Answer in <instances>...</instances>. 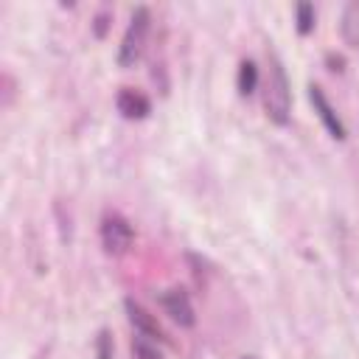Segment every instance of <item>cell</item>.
Returning a JSON list of instances; mask_svg holds the SVG:
<instances>
[{
    "label": "cell",
    "mask_w": 359,
    "mask_h": 359,
    "mask_svg": "<svg viewBox=\"0 0 359 359\" xmlns=\"http://www.w3.org/2000/svg\"><path fill=\"white\" fill-rule=\"evenodd\" d=\"M98 236H101V247L107 255H126L132 241H135V230L129 224L126 216L109 210L101 216V227H98Z\"/></svg>",
    "instance_id": "3957f363"
},
{
    "label": "cell",
    "mask_w": 359,
    "mask_h": 359,
    "mask_svg": "<svg viewBox=\"0 0 359 359\" xmlns=\"http://www.w3.org/2000/svg\"><path fill=\"white\" fill-rule=\"evenodd\" d=\"M149 31H151V11L146 6H137L129 17V25L121 36V45H118V65L121 67H135L146 50V42H149Z\"/></svg>",
    "instance_id": "7a4b0ae2"
},
{
    "label": "cell",
    "mask_w": 359,
    "mask_h": 359,
    "mask_svg": "<svg viewBox=\"0 0 359 359\" xmlns=\"http://www.w3.org/2000/svg\"><path fill=\"white\" fill-rule=\"evenodd\" d=\"M309 101H311V107H314V112H317V118H320V123L325 126V132L334 137V140H345L348 137V129H345V123H342V118L337 115V109L331 107V101H328V95L323 93V87L320 84H309Z\"/></svg>",
    "instance_id": "5b68a950"
},
{
    "label": "cell",
    "mask_w": 359,
    "mask_h": 359,
    "mask_svg": "<svg viewBox=\"0 0 359 359\" xmlns=\"http://www.w3.org/2000/svg\"><path fill=\"white\" fill-rule=\"evenodd\" d=\"M264 112L269 123L286 126L292 118V84L286 67L275 50H266V79H264Z\"/></svg>",
    "instance_id": "6da1fadb"
},
{
    "label": "cell",
    "mask_w": 359,
    "mask_h": 359,
    "mask_svg": "<svg viewBox=\"0 0 359 359\" xmlns=\"http://www.w3.org/2000/svg\"><path fill=\"white\" fill-rule=\"evenodd\" d=\"M132 356L135 359H165L163 351L157 348V342L149 339V337H143V334L132 337Z\"/></svg>",
    "instance_id": "8fae6325"
},
{
    "label": "cell",
    "mask_w": 359,
    "mask_h": 359,
    "mask_svg": "<svg viewBox=\"0 0 359 359\" xmlns=\"http://www.w3.org/2000/svg\"><path fill=\"white\" fill-rule=\"evenodd\" d=\"M123 311H126V320L132 323L135 334H143V337H149V339H154V342H165V339H168L165 331H163V325L157 323V317H154L149 309H143L135 297H126V300H123Z\"/></svg>",
    "instance_id": "8992f818"
},
{
    "label": "cell",
    "mask_w": 359,
    "mask_h": 359,
    "mask_svg": "<svg viewBox=\"0 0 359 359\" xmlns=\"http://www.w3.org/2000/svg\"><path fill=\"white\" fill-rule=\"evenodd\" d=\"M115 107H118V112H121L126 121H143V118H149V112H151L149 95H143L140 90H132V87H121V90H118Z\"/></svg>",
    "instance_id": "52a82bcc"
},
{
    "label": "cell",
    "mask_w": 359,
    "mask_h": 359,
    "mask_svg": "<svg viewBox=\"0 0 359 359\" xmlns=\"http://www.w3.org/2000/svg\"><path fill=\"white\" fill-rule=\"evenodd\" d=\"M160 306L163 311L180 325V328H194L196 325V314H194V303L188 297V292L182 286H171L165 292H160Z\"/></svg>",
    "instance_id": "277c9868"
},
{
    "label": "cell",
    "mask_w": 359,
    "mask_h": 359,
    "mask_svg": "<svg viewBox=\"0 0 359 359\" xmlns=\"http://www.w3.org/2000/svg\"><path fill=\"white\" fill-rule=\"evenodd\" d=\"M109 20H112L109 11H98V14L93 17L90 28H93V36H95V39H104V36H107V31H109Z\"/></svg>",
    "instance_id": "4fadbf2b"
},
{
    "label": "cell",
    "mask_w": 359,
    "mask_h": 359,
    "mask_svg": "<svg viewBox=\"0 0 359 359\" xmlns=\"http://www.w3.org/2000/svg\"><path fill=\"white\" fill-rule=\"evenodd\" d=\"M325 62H328V70H334V73H342L345 70V59L339 53H328Z\"/></svg>",
    "instance_id": "5bb4252c"
},
{
    "label": "cell",
    "mask_w": 359,
    "mask_h": 359,
    "mask_svg": "<svg viewBox=\"0 0 359 359\" xmlns=\"http://www.w3.org/2000/svg\"><path fill=\"white\" fill-rule=\"evenodd\" d=\"M236 87H238V95L250 98L258 87V65L252 59H241L238 65V76H236Z\"/></svg>",
    "instance_id": "9c48e42d"
},
{
    "label": "cell",
    "mask_w": 359,
    "mask_h": 359,
    "mask_svg": "<svg viewBox=\"0 0 359 359\" xmlns=\"http://www.w3.org/2000/svg\"><path fill=\"white\" fill-rule=\"evenodd\" d=\"M241 359H255V356H241Z\"/></svg>",
    "instance_id": "9a60e30c"
},
{
    "label": "cell",
    "mask_w": 359,
    "mask_h": 359,
    "mask_svg": "<svg viewBox=\"0 0 359 359\" xmlns=\"http://www.w3.org/2000/svg\"><path fill=\"white\" fill-rule=\"evenodd\" d=\"M93 348H95V359H112L115 345H112V334H109V328H98Z\"/></svg>",
    "instance_id": "7c38bea8"
},
{
    "label": "cell",
    "mask_w": 359,
    "mask_h": 359,
    "mask_svg": "<svg viewBox=\"0 0 359 359\" xmlns=\"http://www.w3.org/2000/svg\"><path fill=\"white\" fill-rule=\"evenodd\" d=\"M339 34L348 48H359V0L345 3L342 17H339Z\"/></svg>",
    "instance_id": "ba28073f"
},
{
    "label": "cell",
    "mask_w": 359,
    "mask_h": 359,
    "mask_svg": "<svg viewBox=\"0 0 359 359\" xmlns=\"http://www.w3.org/2000/svg\"><path fill=\"white\" fill-rule=\"evenodd\" d=\"M314 25H317V11H314V6H311L309 0L294 3V28H297V34H300V36H309V34L314 31Z\"/></svg>",
    "instance_id": "30bf717a"
}]
</instances>
